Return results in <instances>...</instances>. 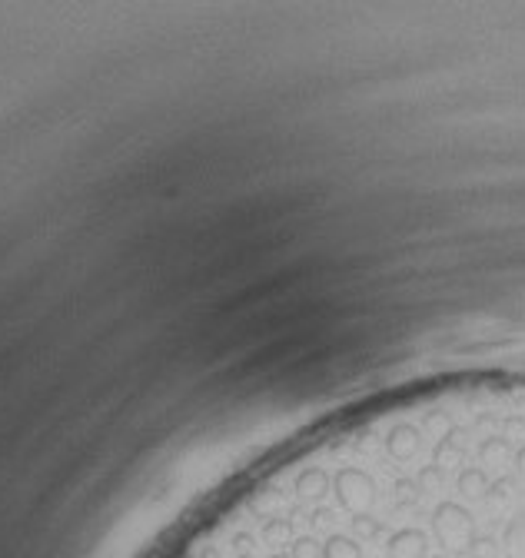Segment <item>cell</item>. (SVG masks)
<instances>
[{
  "mask_svg": "<svg viewBox=\"0 0 525 558\" xmlns=\"http://www.w3.org/2000/svg\"><path fill=\"white\" fill-rule=\"evenodd\" d=\"M429 525H432V539L439 542V549L446 555H462L479 532L476 515L462 502H439L429 515Z\"/></svg>",
  "mask_w": 525,
  "mask_h": 558,
  "instance_id": "obj_1",
  "label": "cell"
},
{
  "mask_svg": "<svg viewBox=\"0 0 525 558\" xmlns=\"http://www.w3.org/2000/svg\"><path fill=\"white\" fill-rule=\"evenodd\" d=\"M429 535L422 529H399L386 539V558H426Z\"/></svg>",
  "mask_w": 525,
  "mask_h": 558,
  "instance_id": "obj_2",
  "label": "cell"
},
{
  "mask_svg": "<svg viewBox=\"0 0 525 558\" xmlns=\"http://www.w3.org/2000/svg\"><path fill=\"white\" fill-rule=\"evenodd\" d=\"M429 558V555H426ZM432 558H449V555H432Z\"/></svg>",
  "mask_w": 525,
  "mask_h": 558,
  "instance_id": "obj_3",
  "label": "cell"
}]
</instances>
